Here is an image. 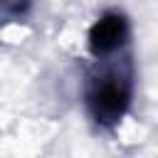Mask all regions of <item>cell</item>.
Returning <instances> with one entry per match:
<instances>
[{
  "label": "cell",
  "mask_w": 158,
  "mask_h": 158,
  "mask_svg": "<svg viewBox=\"0 0 158 158\" xmlns=\"http://www.w3.org/2000/svg\"><path fill=\"white\" fill-rule=\"evenodd\" d=\"M89 104H91V111H94V116L99 121L111 123V121H116L126 111V106H128V89L121 81H101L89 94Z\"/></svg>",
  "instance_id": "6da1fadb"
},
{
  "label": "cell",
  "mask_w": 158,
  "mask_h": 158,
  "mask_svg": "<svg viewBox=\"0 0 158 158\" xmlns=\"http://www.w3.org/2000/svg\"><path fill=\"white\" fill-rule=\"evenodd\" d=\"M126 37V20L116 12H109L104 15L89 32V44L94 52L104 54V52H111L116 49Z\"/></svg>",
  "instance_id": "7a4b0ae2"
}]
</instances>
